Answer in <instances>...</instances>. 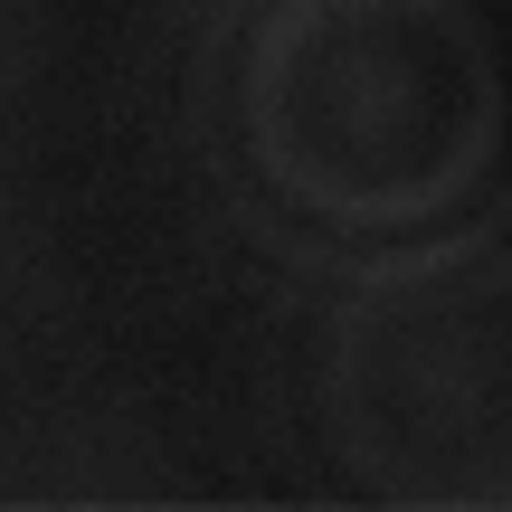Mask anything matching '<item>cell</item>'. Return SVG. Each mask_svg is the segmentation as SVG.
<instances>
[{"instance_id":"7a4b0ae2","label":"cell","mask_w":512,"mask_h":512,"mask_svg":"<svg viewBox=\"0 0 512 512\" xmlns=\"http://www.w3.org/2000/svg\"><path fill=\"white\" fill-rule=\"evenodd\" d=\"M323 408L351 475L399 503H512V256L380 266L332 313Z\"/></svg>"},{"instance_id":"6da1fadb","label":"cell","mask_w":512,"mask_h":512,"mask_svg":"<svg viewBox=\"0 0 512 512\" xmlns=\"http://www.w3.org/2000/svg\"><path fill=\"white\" fill-rule=\"evenodd\" d=\"M503 48L475 0H275L238 57L256 181L323 228L456 219L503 162Z\"/></svg>"}]
</instances>
